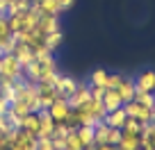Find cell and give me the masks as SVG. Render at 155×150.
Returning <instances> with one entry per match:
<instances>
[{"label": "cell", "mask_w": 155, "mask_h": 150, "mask_svg": "<svg viewBox=\"0 0 155 150\" xmlns=\"http://www.w3.org/2000/svg\"><path fill=\"white\" fill-rule=\"evenodd\" d=\"M0 78H5V80H21L23 78V68H21L18 59L12 53L0 57Z\"/></svg>", "instance_id": "obj_1"}, {"label": "cell", "mask_w": 155, "mask_h": 150, "mask_svg": "<svg viewBox=\"0 0 155 150\" xmlns=\"http://www.w3.org/2000/svg\"><path fill=\"white\" fill-rule=\"evenodd\" d=\"M123 111H126V116L137 118V121H141V123H148V121H153V109H148V107L139 105L137 100L126 102V105H123Z\"/></svg>", "instance_id": "obj_2"}, {"label": "cell", "mask_w": 155, "mask_h": 150, "mask_svg": "<svg viewBox=\"0 0 155 150\" xmlns=\"http://www.w3.org/2000/svg\"><path fill=\"white\" fill-rule=\"evenodd\" d=\"M48 114L53 116V121L55 123H64L68 118V114H71V105H68V100L66 98H55V102L48 107Z\"/></svg>", "instance_id": "obj_3"}, {"label": "cell", "mask_w": 155, "mask_h": 150, "mask_svg": "<svg viewBox=\"0 0 155 150\" xmlns=\"http://www.w3.org/2000/svg\"><path fill=\"white\" fill-rule=\"evenodd\" d=\"M71 109H78V107H82L87 100H91V93H89V82H78V89L73 91L71 98H66Z\"/></svg>", "instance_id": "obj_4"}, {"label": "cell", "mask_w": 155, "mask_h": 150, "mask_svg": "<svg viewBox=\"0 0 155 150\" xmlns=\"http://www.w3.org/2000/svg\"><path fill=\"white\" fill-rule=\"evenodd\" d=\"M37 96H39V100H41V107L48 109L55 102V98H57V89H55L53 84H48V82H39L37 84Z\"/></svg>", "instance_id": "obj_5"}, {"label": "cell", "mask_w": 155, "mask_h": 150, "mask_svg": "<svg viewBox=\"0 0 155 150\" xmlns=\"http://www.w3.org/2000/svg\"><path fill=\"white\" fill-rule=\"evenodd\" d=\"M135 89H137V93L155 91V71H144V73H139V78H135Z\"/></svg>", "instance_id": "obj_6"}, {"label": "cell", "mask_w": 155, "mask_h": 150, "mask_svg": "<svg viewBox=\"0 0 155 150\" xmlns=\"http://www.w3.org/2000/svg\"><path fill=\"white\" fill-rule=\"evenodd\" d=\"M37 116H39V136H53V130H55L57 123L53 121V116L48 114V109L37 111Z\"/></svg>", "instance_id": "obj_7"}, {"label": "cell", "mask_w": 155, "mask_h": 150, "mask_svg": "<svg viewBox=\"0 0 155 150\" xmlns=\"http://www.w3.org/2000/svg\"><path fill=\"white\" fill-rule=\"evenodd\" d=\"M37 30L41 34H50L55 30H59V16H53V14H41L37 21Z\"/></svg>", "instance_id": "obj_8"}, {"label": "cell", "mask_w": 155, "mask_h": 150, "mask_svg": "<svg viewBox=\"0 0 155 150\" xmlns=\"http://www.w3.org/2000/svg\"><path fill=\"white\" fill-rule=\"evenodd\" d=\"M119 96H121V100H123V105L126 102H130V100H135V96H137V89H135V80L132 78H123V82L119 84V87L114 89Z\"/></svg>", "instance_id": "obj_9"}, {"label": "cell", "mask_w": 155, "mask_h": 150, "mask_svg": "<svg viewBox=\"0 0 155 150\" xmlns=\"http://www.w3.org/2000/svg\"><path fill=\"white\" fill-rule=\"evenodd\" d=\"M75 89H78V80L71 78V75H62V80L57 84V96L59 98H71Z\"/></svg>", "instance_id": "obj_10"}, {"label": "cell", "mask_w": 155, "mask_h": 150, "mask_svg": "<svg viewBox=\"0 0 155 150\" xmlns=\"http://www.w3.org/2000/svg\"><path fill=\"white\" fill-rule=\"evenodd\" d=\"M75 134H78V139L82 141L84 150H91L94 145H96V143H94V125H78Z\"/></svg>", "instance_id": "obj_11"}, {"label": "cell", "mask_w": 155, "mask_h": 150, "mask_svg": "<svg viewBox=\"0 0 155 150\" xmlns=\"http://www.w3.org/2000/svg\"><path fill=\"white\" fill-rule=\"evenodd\" d=\"M101 102H103V107H105L107 111H114V109H121V107H123V100H121V96H119V93H116L114 89H107Z\"/></svg>", "instance_id": "obj_12"}, {"label": "cell", "mask_w": 155, "mask_h": 150, "mask_svg": "<svg viewBox=\"0 0 155 150\" xmlns=\"http://www.w3.org/2000/svg\"><path fill=\"white\" fill-rule=\"evenodd\" d=\"M126 111H123V107L121 109H114V111H107L105 114V118H103V123H105L107 127H123V123H126Z\"/></svg>", "instance_id": "obj_13"}, {"label": "cell", "mask_w": 155, "mask_h": 150, "mask_svg": "<svg viewBox=\"0 0 155 150\" xmlns=\"http://www.w3.org/2000/svg\"><path fill=\"white\" fill-rule=\"evenodd\" d=\"M23 78L28 80V82H32V84H39L41 82V64L34 59V62H30L28 66L23 68Z\"/></svg>", "instance_id": "obj_14"}, {"label": "cell", "mask_w": 155, "mask_h": 150, "mask_svg": "<svg viewBox=\"0 0 155 150\" xmlns=\"http://www.w3.org/2000/svg\"><path fill=\"white\" fill-rule=\"evenodd\" d=\"M116 148L119 150H137V148H141V136L139 134H126L123 132V136H121V141H119Z\"/></svg>", "instance_id": "obj_15"}, {"label": "cell", "mask_w": 155, "mask_h": 150, "mask_svg": "<svg viewBox=\"0 0 155 150\" xmlns=\"http://www.w3.org/2000/svg\"><path fill=\"white\" fill-rule=\"evenodd\" d=\"M21 130L32 134V136H39V116L37 114H28L23 118V123H21Z\"/></svg>", "instance_id": "obj_16"}, {"label": "cell", "mask_w": 155, "mask_h": 150, "mask_svg": "<svg viewBox=\"0 0 155 150\" xmlns=\"http://www.w3.org/2000/svg\"><path fill=\"white\" fill-rule=\"evenodd\" d=\"M41 43H44L50 53H55V50L59 48V43H62V32H59V30H55V32H50V34H44Z\"/></svg>", "instance_id": "obj_17"}, {"label": "cell", "mask_w": 155, "mask_h": 150, "mask_svg": "<svg viewBox=\"0 0 155 150\" xmlns=\"http://www.w3.org/2000/svg\"><path fill=\"white\" fill-rule=\"evenodd\" d=\"M105 82H107V71L105 68H96V71L89 75V84H91V87H105Z\"/></svg>", "instance_id": "obj_18"}, {"label": "cell", "mask_w": 155, "mask_h": 150, "mask_svg": "<svg viewBox=\"0 0 155 150\" xmlns=\"http://www.w3.org/2000/svg\"><path fill=\"white\" fill-rule=\"evenodd\" d=\"M121 132H126V134H141V121H137V118H126V123H123Z\"/></svg>", "instance_id": "obj_19"}, {"label": "cell", "mask_w": 155, "mask_h": 150, "mask_svg": "<svg viewBox=\"0 0 155 150\" xmlns=\"http://www.w3.org/2000/svg\"><path fill=\"white\" fill-rule=\"evenodd\" d=\"M135 100L139 102V105L148 107V109H155V91H148V93H137Z\"/></svg>", "instance_id": "obj_20"}, {"label": "cell", "mask_w": 155, "mask_h": 150, "mask_svg": "<svg viewBox=\"0 0 155 150\" xmlns=\"http://www.w3.org/2000/svg\"><path fill=\"white\" fill-rule=\"evenodd\" d=\"M123 78H126V75H121V73H107V82H105V89H116L119 84L123 82Z\"/></svg>", "instance_id": "obj_21"}, {"label": "cell", "mask_w": 155, "mask_h": 150, "mask_svg": "<svg viewBox=\"0 0 155 150\" xmlns=\"http://www.w3.org/2000/svg\"><path fill=\"white\" fill-rule=\"evenodd\" d=\"M121 136H123L121 127H110V132H107V145H119Z\"/></svg>", "instance_id": "obj_22"}, {"label": "cell", "mask_w": 155, "mask_h": 150, "mask_svg": "<svg viewBox=\"0 0 155 150\" xmlns=\"http://www.w3.org/2000/svg\"><path fill=\"white\" fill-rule=\"evenodd\" d=\"M105 91H107L105 87H91V84H89V93H91V100H103Z\"/></svg>", "instance_id": "obj_23"}, {"label": "cell", "mask_w": 155, "mask_h": 150, "mask_svg": "<svg viewBox=\"0 0 155 150\" xmlns=\"http://www.w3.org/2000/svg\"><path fill=\"white\" fill-rule=\"evenodd\" d=\"M73 2H75V0H57L59 11H66V9H71V7H73Z\"/></svg>", "instance_id": "obj_24"}, {"label": "cell", "mask_w": 155, "mask_h": 150, "mask_svg": "<svg viewBox=\"0 0 155 150\" xmlns=\"http://www.w3.org/2000/svg\"><path fill=\"white\" fill-rule=\"evenodd\" d=\"M9 105L12 102H7L5 98H0V114H7V111H9Z\"/></svg>", "instance_id": "obj_25"}, {"label": "cell", "mask_w": 155, "mask_h": 150, "mask_svg": "<svg viewBox=\"0 0 155 150\" xmlns=\"http://www.w3.org/2000/svg\"><path fill=\"white\" fill-rule=\"evenodd\" d=\"M91 150H119V148H116V145H107L105 143V145H94Z\"/></svg>", "instance_id": "obj_26"}, {"label": "cell", "mask_w": 155, "mask_h": 150, "mask_svg": "<svg viewBox=\"0 0 155 150\" xmlns=\"http://www.w3.org/2000/svg\"><path fill=\"white\" fill-rule=\"evenodd\" d=\"M12 150H23V148H18V145H12Z\"/></svg>", "instance_id": "obj_27"}, {"label": "cell", "mask_w": 155, "mask_h": 150, "mask_svg": "<svg viewBox=\"0 0 155 150\" xmlns=\"http://www.w3.org/2000/svg\"><path fill=\"white\" fill-rule=\"evenodd\" d=\"M137 150H144V148H137Z\"/></svg>", "instance_id": "obj_28"}]
</instances>
